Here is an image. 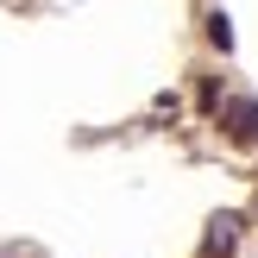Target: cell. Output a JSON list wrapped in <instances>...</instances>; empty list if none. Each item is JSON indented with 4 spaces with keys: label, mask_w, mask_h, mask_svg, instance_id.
Instances as JSON below:
<instances>
[{
    "label": "cell",
    "mask_w": 258,
    "mask_h": 258,
    "mask_svg": "<svg viewBox=\"0 0 258 258\" xmlns=\"http://www.w3.org/2000/svg\"><path fill=\"white\" fill-rule=\"evenodd\" d=\"M221 126L239 139V145H258V101H227V107H221Z\"/></svg>",
    "instance_id": "1"
},
{
    "label": "cell",
    "mask_w": 258,
    "mask_h": 258,
    "mask_svg": "<svg viewBox=\"0 0 258 258\" xmlns=\"http://www.w3.org/2000/svg\"><path fill=\"white\" fill-rule=\"evenodd\" d=\"M233 239H239V214H214V221H208V246L214 252H233Z\"/></svg>",
    "instance_id": "2"
},
{
    "label": "cell",
    "mask_w": 258,
    "mask_h": 258,
    "mask_svg": "<svg viewBox=\"0 0 258 258\" xmlns=\"http://www.w3.org/2000/svg\"><path fill=\"white\" fill-rule=\"evenodd\" d=\"M208 44L214 50H233V25H227V13H208Z\"/></svg>",
    "instance_id": "3"
},
{
    "label": "cell",
    "mask_w": 258,
    "mask_h": 258,
    "mask_svg": "<svg viewBox=\"0 0 258 258\" xmlns=\"http://www.w3.org/2000/svg\"><path fill=\"white\" fill-rule=\"evenodd\" d=\"M0 258H13V252H0Z\"/></svg>",
    "instance_id": "4"
}]
</instances>
